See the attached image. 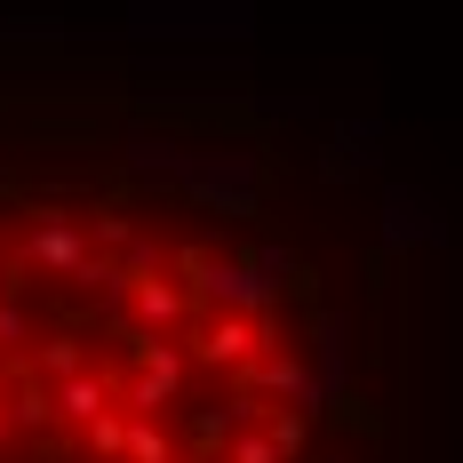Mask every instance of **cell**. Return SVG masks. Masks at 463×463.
Masks as SVG:
<instances>
[{
  "instance_id": "9",
  "label": "cell",
  "mask_w": 463,
  "mask_h": 463,
  "mask_svg": "<svg viewBox=\"0 0 463 463\" xmlns=\"http://www.w3.org/2000/svg\"><path fill=\"white\" fill-rule=\"evenodd\" d=\"M41 368H48V375H80V368H89V352H80L72 335H56V344L41 352Z\"/></svg>"
},
{
  "instance_id": "6",
  "label": "cell",
  "mask_w": 463,
  "mask_h": 463,
  "mask_svg": "<svg viewBox=\"0 0 463 463\" xmlns=\"http://www.w3.org/2000/svg\"><path fill=\"white\" fill-rule=\"evenodd\" d=\"M80 431H89V456L120 463V439H128V416H120V408H104V416H96V423H80Z\"/></svg>"
},
{
  "instance_id": "10",
  "label": "cell",
  "mask_w": 463,
  "mask_h": 463,
  "mask_svg": "<svg viewBox=\"0 0 463 463\" xmlns=\"http://www.w3.org/2000/svg\"><path fill=\"white\" fill-rule=\"evenodd\" d=\"M264 431H272V448H279V456H304V431H312V423H304V408H296V416H272Z\"/></svg>"
},
{
  "instance_id": "12",
  "label": "cell",
  "mask_w": 463,
  "mask_h": 463,
  "mask_svg": "<svg viewBox=\"0 0 463 463\" xmlns=\"http://www.w3.org/2000/svg\"><path fill=\"white\" fill-rule=\"evenodd\" d=\"M8 431H16V416H8V400H0V439H8Z\"/></svg>"
},
{
  "instance_id": "5",
  "label": "cell",
  "mask_w": 463,
  "mask_h": 463,
  "mask_svg": "<svg viewBox=\"0 0 463 463\" xmlns=\"http://www.w3.org/2000/svg\"><path fill=\"white\" fill-rule=\"evenodd\" d=\"M120 463H176V448H168V431H160V423L128 416V439H120Z\"/></svg>"
},
{
  "instance_id": "8",
  "label": "cell",
  "mask_w": 463,
  "mask_h": 463,
  "mask_svg": "<svg viewBox=\"0 0 463 463\" xmlns=\"http://www.w3.org/2000/svg\"><path fill=\"white\" fill-rule=\"evenodd\" d=\"M184 448H192V463H216V456H224V448H232L224 416H192V439H184Z\"/></svg>"
},
{
  "instance_id": "7",
  "label": "cell",
  "mask_w": 463,
  "mask_h": 463,
  "mask_svg": "<svg viewBox=\"0 0 463 463\" xmlns=\"http://www.w3.org/2000/svg\"><path fill=\"white\" fill-rule=\"evenodd\" d=\"M8 416L24 423V431H48V423H56V392H41V383H24V392H16V408H8Z\"/></svg>"
},
{
  "instance_id": "2",
  "label": "cell",
  "mask_w": 463,
  "mask_h": 463,
  "mask_svg": "<svg viewBox=\"0 0 463 463\" xmlns=\"http://www.w3.org/2000/svg\"><path fill=\"white\" fill-rule=\"evenodd\" d=\"M120 288L137 296V320L144 327H176L192 312V296L176 288V279H160V272H120Z\"/></svg>"
},
{
  "instance_id": "3",
  "label": "cell",
  "mask_w": 463,
  "mask_h": 463,
  "mask_svg": "<svg viewBox=\"0 0 463 463\" xmlns=\"http://www.w3.org/2000/svg\"><path fill=\"white\" fill-rule=\"evenodd\" d=\"M24 256H33L41 272H80V264H89V240L64 224V216H41V232L24 240Z\"/></svg>"
},
{
  "instance_id": "4",
  "label": "cell",
  "mask_w": 463,
  "mask_h": 463,
  "mask_svg": "<svg viewBox=\"0 0 463 463\" xmlns=\"http://www.w3.org/2000/svg\"><path fill=\"white\" fill-rule=\"evenodd\" d=\"M112 408V383L96 368H80V375H56V423H96Z\"/></svg>"
},
{
  "instance_id": "1",
  "label": "cell",
  "mask_w": 463,
  "mask_h": 463,
  "mask_svg": "<svg viewBox=\"0 0 463 463\" xmlns=\"http://www.w3.org/2000/svg\"><path fill=\"white\" fill-rule=\"evenodd\" d=\"M192 352H200V368H240V360L272 352V312H216Z\"/></svg>"
},
{
  "instance_id": "11",
  "label": "cell",
  "mask_w": 463,
  "mask_h": 463,
  "mask_svg": "<svg viewBox=\"0 0 463 463\" xmlns=\"http://www.w3.org/2000/svg\"><path fill=\"white\" fill-rule=\"evenodd\" d=\"M0 344H24V312L16 304H0Z\"/></svg>"
},
{
  "instance_id": "13",
  "label": "cell",
  "mask_w": 463,
  "mask_h": 463,
  "mask_svg": "<svg viewBox=\"0 0 463 463\" xmlns=\"http://www.w3.org/2000/svg\"><path fill=\"white\" fill-rule=\"evenodd\" d=\"M0 288H8V279H0Z\"/></svg>"
}]
</instances>
